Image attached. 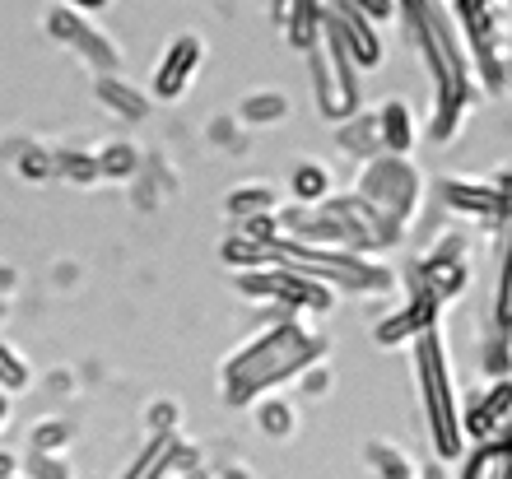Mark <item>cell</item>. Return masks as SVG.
Instances as JSON below:
<instances>
[{"instance_id":"4","label":"cell","mask_w":512,"mask_h":479,"mask_svg":"<svg viewBox=\"0 0 512 479\" xmlns=\"http://www.w3.org/2000/svg\"><path fill=\"white\" fill-rule=\"evenodd\" d=\"M308 80L326 126H340L345 117L364 112V70L354 66V56L331 33L308 52Z\"/></svg>"},{"instance_id":"38","label":"cell","mask_w":512,"mask_h":479,"mask_svg":"<svg viewBox=\"0 0 512 479\" xmlns=\"http://www.w3.org/2000/svg\"><path fill=\"white\" fill-rule=\"evenodd\" d=\"M47 386H52L56 396H66V391H75V377H70V373H66V368H56V373H52V377H47Z\"/></svg>"},{"instance_id":"31","label":"cell","mask_w":512,"mask_h":479,"mask_svg":"<svg viewBox=\"0 0 512 479\" xmlns=\"http://www.w3.org/2000/svg\"><path fill=\"white\" fill-rule=\"evenodd\" d=\"M14 173L24 177V182H33V187H42V182H56V149H47V145L19 149V159H14Z\"/></svg>"},{"instance_id":"7","label":"cell","mask_w":512,"mask_h":479,"mask_svg":"<svg viewBox=\"0 0 512 479\" xmlns=\"http://www.w3.org/2000/svg\"><path fill=\"white\" fill-rule=\"evenodd\" d=\"M322 205H326V214H331V224H336V247H345V252L378 256V252H391V247L405 238V228L396 224V219H387L378 205H368L359 191L331 196V200H322Z\"/></svg>"},{"instance_id":"22","label":"cell","mask_w":512,"mask_h":479,"mask_svg":"<svg viewBox=\"0 0 512 479\" xmlns=\"http://www.w3.org/2000/svg\"><path fill=\"white\" fill-rule=\"evenodd\" d=\"M219 261H224L233 275H238V270H261V266H275V247H266V242H256L233 228L229 238L219 242Z\"/></svg>"},{"instance_id":"2","label":"cell","mask_w":512,"mask_h":479,"mask_svg":"<svg viewBox=\"0 0 512 479\" xmlns=\"http://www.w3.org/2000/svg\"><path fill=\"white\" fill-rule=\"evenodd\" d=\"M326 354L331 340L322 331H312L298 312H275L266 331H256L219 363V396L229 410H247L261 396L280 391L284 382H294L303 368L322 363Z\"/></svg>"},{"instance_id":"39","label":"cell","mask_w":512,"mask_h":479,"mask_svg":"<svg viewBox=\"0 0 512 479\" xmlns=\"http://www.w3.org/2000/svg\"><path fill=\"white\" fill-rule=\"evenodd\" d=\"M19 470H24V461L10 452H0V479H19Z\"/></svg>"},{"instance_id":"6","label":"cell","mask_w":512,"mask_h":479,"mask_svg":"<svg viewBox=\"0 0 512 479\" xmlns=\"http://www.w3.org/2000/svg\"><path fill=\"white\" fill-rule=\"evenodd\" d=\"M354 191H359L368 205H378L387 219H396L401 228L415 219L419 200H424V182H419L415 163L405 159V154H378V159L359 163Z\"/></svg>"},{"instance_id":"26","label":"cell","mask_w":512,"mask_h":479,"mask_svg":"<svg viewBox=\"0 0 512 479\" xmlns=\"http://www.w3.org/2000/svg\"><path fill=\"white\" fill-rule=\"evenodd\" d=\"M56 182H70V187H94V182H103V173H98V149H56Z\"/></svg>"},{"instance_id":"46","label":"cell","mask_w":512,"mask_h":479,"mask_svg":"<svg viewBox=\"0 0 512 479\" xmlns=\"http://www.w3.org/2000/svg\"><path fill=\"white\" fill-rule=\"evenodd\" d=\"M5 312H10V298H0V321H5Z\"/></svg>"},{"instance_id":"45","label":"cell","mask_w":512,"mask_h":479,"mask_svg":"<svg viewBox=\"0 0 512 479\" xmlns=\"http://www.w3.org/2000/svg\"><path fill=\"white\" fill-rule=\"evenodd\" d=\"M503 89H512V56H508V75H503Z\"/></svg>"},{"instance_id":"18","label":"cell","mask_w":512,"mask_h":479,"mask_svg":"<svg viewBox=\"0 0 512 479\" xmlns=\"http://www.w3.org/2000/svg\"><path fill=\"white\" fill-rule=\"evenodd\" d=\"M94 94L112 117H122V121H145L149 117V94L145 89H135L131 80H122V75H94Z\"/></svg>"},{"instance_id":"8","label":"cell","mask_w":512,"mask_h":479,"mask_svg":"<svg viewBox=\"0 0 512 479\" xmlns=\"http://www.w3.org/2000/svg\"><path fill=\"white\" fill-rule=\"evenodd\" d=\"M47 33H52V42H61L70 56H80L94 75H117V70H122V47H117L112 33H103V28L94 24V14L52 5V10H47Z\"/></svg>"},{"instance_id":"21","label":"cell","mask_w":512,"mask_h":479,"mask_svg":"<svg viewBox=\"0 0 512 479\" xmlns=\"http://www.w3.org/2000/svg\"><path fill=\"white\" fill-rule=\"evenodd\" d=\"M364 466L373 470V479H415L419 466L410 461V452L405 447H396V442H364Z\"/></svg>"},{"instance_id":"43","label":"cell","mask_w":512,"mask_h":479,"mask_svg":"<svg viewBox=\"0 0 512 479\" xmlns=\"http://www.w3.org/2000/svg\"><path fill=\"white\" fill-rule=\"evenodd\" d=\"M415 479H447V475H443L438 466H419V475H415Z\"/></svg>"},{"instance_id":"1","label":"cell","mask_w":512,"mask_h":479,"mask_svg":"<svg viewBox=\"0 0 512 479\" xmlns=\"http://www.w3.org/2000/svg\"><path fill=\"white\" fill-rule=\"evenodd\" d=\"M396 19H401L405 42H410V52L419 56V66H424V75L433 84L429 140L447 145L461 131L475 94H480L457 14H452L447 0H396Z\"/></svg>"},{"instance_id":"30","label":"cell","mask_w":512,"mask_h":479,"mask_svg":"<svg viewBox=\"0 0 512 479\" xmlns=\"http://www.w3.org/2000/svg\"><path fill=\"white\" fill-rule=\"evenodd\" d=\"M480 373L485 377H512V335L485 331L480 335Z\"/></svg>"},{"instance_id":"16","label":"cell","mask_w":512,"mask_h":479,"mask_svg":"<svg viewBox=\"0 0 512 479\" xmlns=\"http://www.w3.org/2000/svg\"><path fill=\"white\" fill-rule=\"evenodd\" d=\"M270 14H275L284 42L303 56L326 38V0H270Z\"/></svg>"},{"instance_id":"17","label":"cell","mask_w":512,"mask_h":479,"mask_svg":"<svg viewBox=\"0 0 512 479\" xmlns=\"http://www.w3.org/2000/svg\"><path fill=\"white\" fill-rule=\"evenodd\" d=\"M373 117H378L382 154H405V159H410V149H415V140H419V121H415L410 98H382V103L373 107Z\"/></svg>"},{"instance_id":"32","label":"cell","mask_w":512,"mask_h":479,"mask_svg":"<svg viewBox=\"0 0 512 479\" xmlns=\"http://www.w3.org/2000/svg\"><path fill=\"white\" fill-rule=\"evenodd\" d=\"M24 386H33V368H28V359L19 349L0 340V391L14 396V391H24Z\"/></svg>"},{"instance_id":"11","label":"cell","mask_w":512,"mask_h":479,"mask_svg":"<svg viewBox=\"0 0 512 479\" xmlns=\"http://www.w3.org/2000/svg\"><path fill=\"white\" fill-rule=\"evenodd\" d=\"M438 205L457 219H471V224H485V228H508L512 210L508 200L499 196L494 182H480V177H443L438 182Z\"/></svg>"},{"instance_id":"14","label":"cell","mask_w":512,"mask_h":479,"mask_svg":"<svg viewBox=\"0 0 512 479\" xmlns=\"http://www.w3.org/2000/svg\"><path fill=\"white\" fill-rule=\"evenodd\" d=\"M443 321V303L424 289H405V303H396L387 317L373 326V340L382 349H401V345H415L424 331H433Z\"/></svg>"},{"instance_id":"9","label":"cell","mask_w":512,"mask_h":479,"mask_svg":"<svg viewBox=\"0 0 512 479\" xmlns=\"http://www.w3.org/2000/svg\"><path fill=\"white\" fill-rule=\"evenodd\" d=\"M466 280H471V266H466V238H461V233H443L429 252L415 256V261L405 266V289H424V293H433L438 303L461 298Z\"/></svg>"},{"instance_id":"34","label":"cell","mask_w":512,"mask_h":479,"mask_svg":"<svg viewBox=\"0 0 512 479\" xmlns=\"http://www.w3.org/2000/svg\"><path fill=\"white\" fill-rule=\"evenodd\" d=\"M205 135H210V145L229 149V154H243L247 149V126L238 121V112H233V117H215L205 126Z\"/></svg>"},{"instance_id":"44","label":"cell","mask_w":512,"mask_h":479,"mask_svg":"<svg viewBox=\"0 0 512 479\" xmlns=\"http://www.w3.org/2000/svg\"><path fill=\"white\" fill-rule=\"evenodd\" d=\"M182 479H210V475H205V470L196 466V470H187V475H182Z\"/></svg>"},{"instance_id":"12","label":"cell","mask_w":512,"mask_h":479,"mask_svg":"<svg viewBox=\"0 0 512 479\" xmlns=\"http://www.w3.org/2000/svg\"><path fill=\"white\" fill-rule=\"evenodd\" d=\"M326 33L354 56V66L364 70H378L387 61V42L378 33V19L359 14L354 5H340V0H326Z\"/></svg>"},{"instance_id":"42","label":"cell","mask_w":512,"mask_h":479,"mask_svg":"<svg viewBox=\"0 0 512 479\" xmlns=\"http://www.w3.org/2000/svg\"><path fill=\"white\" fill-rule=\"evenodd\" d=\"M10 424V391H0V428Z\"/></svg>"},{"instance_id":"29","label":"cell","mask_w":512,"mask_h":479,"mask_svg":"<svg viewBox=\"0 0 512 479\" xmlns=\"http://www.w3.org/2000/svg\"><path fill=\"white\" fill-rule=\"evenodd\" d=\"M70 442H75V424L61 414H47L28 428V452H66Z\"/></svg>"},{"instance_id":"23","label":"cell","mask_w":512,"mask_h":479,"mask_svg":"<svg viewBox=\"0 0 512 479\" xmlns=\"http://www.w3.org/2000/svg\"><path fill=\"white\" fill-rule=\"evenodd\" d=\"M289 112H294L289 94H280V89H256V94H247L243 103H238V121H243L247 131H252V126H280Z\"/></svg>"},{"instance_id":"24","label":"cell","mask_w":512,"mask_h":479,"mask_svg":"<svg viewBox=\"0 0 512 479\" xmlns=\"http://www.w3.org/2000/svg\"><path fill=\"white\" fill-rule=\"evenodd\" d=\"M256 428L266 433L270 442H284V438H294L298 433V410H294V400H284V396H261L256 400Z\"/></svg>"},{"instance_id":"37","label":"cell","mask_w":512,"mask_h":479,"mask_svg":"<svg viewBox=\"0 0 512 479\" xmlns=\"http://www.w3.org/2000/svg\"><path fill=\"white\" fill-rule=\"evenodd\" d=\"M52 5H66V10H84V14H98V10H108L112 0H52Z\"/></svg>"},{"instance_id":"20","label":"cell","mask_w":512,"mask_h":479,"mask_svg":"<svg viewBox=\"0 0 512 479\" xmlns=\"http://www.w3.org/2000/svg\"><path fill=\"white\" fill-rule=\"evenodd\" d=\"M280 210V196L270 182H238V187L224 196V214H229L233 224L238 219H252V214H275Z\"/></svg>"},{"instance_id":"10","label":"cell","mask_w":512,"mask_h":479,"mask_svg":"<svg viewBox=\"0 0 512 479\" xmlns=\"http://www.w3.org/2000/svg\"><path fill=\"white\" fill-rule=\"evenodd\" d=\"M201 61H205V42L201 33H177L163 56L154 61V75H149V98L159 103H182L191 94V84L201 75Z\"/></svg>"},{"instance_id":"27","label":"cell","mask_w":512,"mask_h":479,"mask_svg":"<svg viewBox=\"0 0 512 479\" xmlns=\"http://www.w3.org/2000/svg\"><path fill=\"white\" fill-rule=\"evenodd\" d=\"M140 168H145V159L131 140H112V145L98 149V173L108 182H131V177H140Z\"/></svg>"},{"instance_id":"25","label":"cell","mask_w":512,"mask_h":479,"mask_svg":"<svg viewBox=\"0 0 512 479\" xmlns=\"http://www.w3.org/2000/svg\"><path fill=\"white\" fill-rule=\"evenodd\" d=\"M489 331L512 335V219H508L503 252H499V284H494V303H489Z\"/></svg>"},{"instance_id":"13","label":"cell","mask_w":512,"mask_h":479,"mask_svg":"<svg viewBox=\"0 0 512 479\" xmlns=\"http://www.w3.org/2000/svg\"><path fill=\"white\" fill-rule=\"evenodd\" d=\"M512 424V377H489L461 400V433L466 442H489Z\"/></svg>"},{"instance_id":"36","label":"cell","mask_w":512,"mask_h":479,"mask_svg":"<svg viewBox=\"0 0 512 479\" xmlns=\"http://www.w3.org/2000/svg\"><path fill=\"white\" fill-rule=\"evenodd\" d=\"M294 386H298V396L303 400H322V396H331V363H312V368H303V373L294 377Z\"/></svg>"},{"instance_id":"40","label":"cell","mask_w":512,"mask_h":479,"mask_svg":"<svg viewBox=\"0 0 512 479\" xmlns=\"http://www.w3.org/2000/svg\"><path fill=\"white\" fill-rule=\"evenodd\" d=\"M489 182L499 187V196L508 200V210H512V168H503V173H494V177H489Z\"/></svg>"},{"instance_id":"3","label":"cell","mask_w":512,"mask_h":479,"mask_svg":"<svg viewBox=\"0 0 512 479\" xmlns=\"http://www.w3.org/2000/svg\"><path fill=\"white\" fill-rule=\"evenodd\" d=\"M415 354V382H419V405H424V424H429V442L438 461H457L466 452V433H461V396L452 382V354H447L443 331L433 326L410 345Z\"/></svg>"},{"instance_id":"41","label":"cell","mask_w":512,"mask_h":479,"mask_svg":"<svg viewBox=\"0 0 512 479\" xmlns=\"http://www.w3.org/2000/svg\"><path fill=\"white\" fill-rule=\"evenodd\" d=\"M14 284H19V275H14L10 266H0V298H10V293H14Z\"/></svg>"},{"instance_id":"5","label":"cell","mask_w":512,"mask_h":479,"mask_svg":"<svg viewBox=\"0 0 512 479\" xmlns=\"http://www.w3.org/2000/svg\"><path fill=\"white\" fill-rule=\"evenodd\" d=\"M238 293L252 303H275L280 312H298V317H322L336 307V289L322 280H312L294 266H261V270H238Z\"/></svg>"},{"instance_id":"33","label":"cell","mask_w":512,"mask_h":479,"mask_svg":"<svg viewBox=\"0 0 512 479\" xmlns=\"http://www.w3.org/2000/svg\"><path fill=\"white\" fill-rule=\"evenodd\" d=\"M24 479H75V470H70V461L61 452H28Z\"/></svg>"},{"instance_id":"15","label":"cell","mask_w":512,"mask_h":479,"mask_svg":"<svg viewBox=\"0 0 512 479\" xmlns=\"http://www.w3.org/2000/svg\"><path fill=\"white\" fill-rule=\"evenodd\" d=\"M196 466H201V456H196V447H191L182 433H159V438H149L145 447L135 452V461L117 479H173Z\"/></svg>"},{"instance_id":"19","label":"cell","mask_w":512,"mask_h":479,"mask_svg":"<svg viewBox=\"0 0 512 479\" xmlns=\"http://www.w3.org/2000/svg\"><path fill=\"white\" fill-rule=\"evenodd\" d=\"M336 149H345L350 159L368 163L382 154V135H378V117L373 112H354L336 126Z\"/></svg>"},{"instance_id":"28","label":"cell","mask_w":512,"mask_h":479,"mask_svg":"<svg viewBox=\"0 0 512 479\" xmlns=\"http://www.w3.org/2000/svg\"><path fill=\"white\" fill-rule=\"evenodd\" d=\"M289 191H294V205H322V200H331V168L298 163L289 177Z\"/></svg>"},{"instance_id":"35","label":"cell","mask_w":512,"mask_h":479,"mask_svg":"<svg viewBox=\"0 0 512 479\" xmlns=\"http://www.w3.org/2000/svg\"><path fill=\"white\" fill-rule=\"evenodd\" d=\"M145 433L149 438H159V433H182V410H177V400H154V405H149Z\"/></svg>"}]
</instances>
